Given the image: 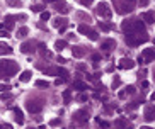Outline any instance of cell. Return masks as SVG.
<instances>
[{
    "label": "cell",
    "mask_w": 155,
    "mask_h": 129,
    "mask_svg": "<svg viewBox=\"0 0 155 129\" xmlns=\"http://www.w3.org/2000/svg\"><path fill=\"white\" fill-rule=\"evenodd\" d=\"M17 72V63L16 61H0V75L12 76Z\"/></svg>",
    "instance_id": "cell-1"
},
{
    "label": "cell",
    "mask_w": 155,
    "mask_h": 129,
    "mask_svg": "<svg viewBox=\"0 0 155 129\" xmlns=\"http://www.w3.org/2000/svg\"><path fill=\"white\" fill-rule=\"evenodd\" d=\"M97 14L104 19H109L111 17V9H109V5H107L106 2H101V3L97 5Z\"/></svg>",
    "instance_id": "cell-2"
},
{
    "label": "cell",
    "mask_w": 155,
    "mask_h": 129,
    "mask_svg": "<svg viewBox=\"0 0 155 129\" xmlns=\"http://www.w3.org/2000/svg\"><path fill=\"white\" fill-rule=\"evenodd\" d=\"M78 32H82V34L89 36V39H92V41H97V32H96V31H92V29H90L89 26H85V24L78 26Z\"/></svg>",
    "instance_id": "cell-3"
},
{
    "label": "cell",
    "mask_w": 155,
    "mask_h": 129,
    "mask_svg": "<svg viewBox=\"0 0 155 129\" xmlns=\"http://www.w3.org/2000/svg\"><path fill=\"white\" fill-rule=\"evenodd\" d=\"M73 119L80 122V124H84V122H87L89 121V111L87 109H82V111H77L73 114Z\"/></svg>",
    "instance_id": "cell-4"
},
{
    "label": "cell",
    "mask_w": 155,
    "mask_h": 129,
    "mask_svg": "<svg viewBox=\"0 0 155 129\" xmlns=\"http://www.w3.org/2000/svg\"><path fill=\"white\" fill-rule=\"evenodd\" d=\"M140 56L143 58V61H145V63L154 61V59H155V48H145V49H143V53H141Z\"/></svg>",
    "instance_id": "cell-5"
},
{
    "label": "cell",
    "mask_w": 155,
    "mask_h": 129,
    "mask_svg": "<svg viewBox=\"0 0 155 129\" xmlns=\"http://www.w3.org/2000/svg\"><path fill=\"white\" fill-rule=\"evenodd\" d=\"M41 107H43V102H38V100H27V111L31 112V114H36V112L41 111Z\"/></svg>",
    "instance_id": "cell-6"
},
{
    "label": "cell",
    "mask_w": 155,
    "mask_h": 129,
    "mask_svg": "<svg viewBox=\"0 0 155 129\" xmlns=\"http://www.w3.org/2000/svg\"><path fill=\"white\" fill-rule=\"evenodd\" d=\"M113 48H116V41H114V39H106V41H102V44H101V49H102L104 53H109Z\"/></svg>",
    "instance_id": "cell-7"
},
{
    "label": "cell",
    "mask_w": 155,
    "mask_h": 129,
    "mask_svg": "<svg viewBox=\"0 0 155 129\" xmlns=\"http://www.w3.org/2000/svg\"><path fill=\"white\" fill-rule=\"evenodd\" d=\"M133 66H135V61H133V59H130V58L119 59V68H123V70H131Z\"/></svg>",
    "instance_id": "cell-8"
},
{
    "label": "cell",
    "mask_w": 155,
    "mask_h": 129,
    "mask_svg": "<svg viewBox=\"0 0 155 129\" xmlns=\"http://www.w3.org/2000/svg\"><path fill=\"white\" fill-rule=\"evenodd\" d=\"M34 46H36V44H34L33 41H27V43H24V44L20 46V51H22L24 55H29V53H33V51L36 49Z\"/></svg>",
    "instance_id": "cell-9"
},
{
    "label": "cell",
    "mask_w": 155,
    "mask_h": 129,
    "mask_svg": "<svg viewBox=\"0 0 155 129\" xmlns=\"http://www.w3.org/2000/svg\"><path fill=\"white\" fill-rule=\"evenodd\" d=\"M145 119L147 121H155V105H150L145 109Z\"/></svg>",
    "instance_id": "cell-10"
},
{
    "label": "cell",
    "mask_w": 155,
    "mask_h": 129,
    "mask_svg": "<svg viewBox=\"0 0 155 129\" xmlns=\"http://www.w3.org/2000/svg\"><path fill=\"white\" fill-rule=\"evenodd\" d=\"M67 24H68V20H67L65 17H56L55 20H53V26H55V27H58V29L67 27Z\"/></svg>",
    "instance_id": "cell-11"
},
{
    "label": "cell",
    "mask_w": 155,
    "mask_h": 129,
    "mask_svg": "<svg viewBox=\"0 0 155 129\" xmlns=\"http://www.w3.org/2000/svg\"><path fill=\"white\" fill-rule=\"evenodd\" d=\"M72 53H73L75 58H82V56L85 55V48H84V46H77V48H73Z\"/></svg>",
    "instance_id": "cell-12"
},
{
    "label": "cell",
    "mask_w": 155,
    "mask_h": 129,
    "mask_svg": "<svg viewBox=\"0 0 155 129\" xmlns=\"http://www.w3.org/2000/svg\"><path fill=\"white\" fill-rule=\"evenodd\" d=\"M73 88H75V90H78V92H84V90H85V88H89V87H87L84 82L77 80V82H73Z\"/></svg>",
    "instance_id": "cell-13"
},
{
    "label": "cell",
    "mask_w": 155,
    "mask_h": 129,
    "mask_svg": "<svg viewBox=\"0 0 155 129\" xmlns=\"http://www.w3.org/2000/svg\"><path fill=\"white\" fill-rule=\"evenodd\" d=\"M14 114H16V122H19V124H22V122H24V115H22V112H20V109H17V107H14Z\"/></svg>",
    "instance_id": "cell-14"
},
{
    "label": "cell",
    "mask_w": 155,
    "mask_h": 129,
    "mask_svg": "<svg viewBox=\"0 0 155 129\" xmlns=\"http://www.w3.org/2000/svg\"><path fill=\"white\" fill-rule=\"evenodd\" d=\"M143 20L148 22V24H152V22L155 20V14L154 12H145V14H143Z\"/></svg>",
    "instance_id": "cell-15"
},
{
    "label": "cell",
    "mask_w": 155,
    "mask_h": 129,
    "mask_svg": "<svg viewBox=\"0 0 155 129\" xmlns=\"http://www.w3.org/2000/svg\"><path fill=\"white\" fill-rule=\"evenodd\" d=\"M0 53L3 55H12V48L9 44H0Z\"/></svg>",
    "instance_id": "cell-16"
},
{
    "label": "cell",
    "mask_w": 155,
    "mask_h": 129,
    "mask_svg": "<svg viewBox=\"0 0 155 129\" xmlns=\"http://www.w3.org/2000/svg\"><path fill=\"white\" fill-rule=\"evenodd\" d=\"M55 48H56V51H61V49H65V48H67V41H63V39H61V41H56V43H55Z\"/></svg>",
    "instance_id": "cell-17"
},
{
    "label": "cell",
    "mask_w": 155,
    "mask_h": 129,
    "mask_svg": "<svg viewBox=\"0 0 155 129\" xmlns=\"http://www.w3.org/2000/svg\"><path fill=\"white\" fill-rule=\"evenodd\" d=\"M31 72H27V70H26V72H22V75H20V82H29V80H31Z\"/></svg>",
    "instance_id": "cell-18"
},
{
    "label": "cell",
    "mask_w": 155,
    "mask_h": 129,
    "mask_svg": "<svg viewBox=\"0 0 155 129\" xmlns=\"http://www.w3.org/2000/svg\"><path fill=\"white\" fill-rule=\"evenodd\" d=\"M116 126H118V128H123V129H130V124H128L124 119H119V121H116Z\"/></svg>",
    "instance_id": "cell-19"
},
{
    "label": "cell",
    "mask_w": 155,
    "mask_h": 129,
    "mask_svg": "<svg viewBox=\"0 0 155 129\" xmlns=\"http://www.w3.org/2000/svg\"><path fill=\"white\" fill-rule=\"evenodd\" d=\"M27 32H29L27 27H20L19 31H17V37H26V36H27Z\"/></svg>",
    "instance_id": "cell-20"
},
{
    "label": "cell",
    "mask_w": 155,
    "mask_h": 129,
    "mask_svg": "<svg viewBox=\"0 0 155 129\" xmlns=\"http://www.w3.org/2000/svg\"><path fill=\"white\" fill-rule=\"evenodd\" d=\"M36 87H39V88H48V87H50V83H48V82H44V80H38V82H36Z\"/></svg>",
    "instance_id": "cell-21"
},
{
    "label": "cell",
    "mask_w": 155,
    "mask_h": 129,
    "mask_svg": "<svg viewBox=\"0 0 155 129\" xmlns=\"http://www.w3.org/2000/svg\"><path fill=\"white\" fill-rule=\"evenodd\" d=\"M9 90H10V85H9V83H0V92H9Z\"/></svg>",
    "instance_id": "cell-22"
},
{
    "label": "cell",
    "mask_w": 155,
    "mask_h": 129,
    "mask_svg": "<svg viewBox=\"0 0 155 129\" xmlns=\"http://www.w3.org/2000/svg\"><path fill=\"white\" fill-rule=\"evenodd\" d=\"M7 5H10V7H20V2L19 0H7Z\"/></svg>",
    "instance_id": "cell-23"
},
{
    "label": "cell",
    "mask_w": 155,
    "mask_h": 129,
    "mask_svg": "<svg viewBox=\"0 0 155 129\" xmlns=\"http://www.w3.org/2000/svg\"><path fill=\"white\" fill-rule=\"evenodd\" d=\"M63 99H65V102H70V100H72V93H70V90H65V92H63Z\"/></svg>",
    "instance_id": "cell-24"
},
{
    "label": "cell",
    "mask_w": 155,
    "mask_h": 129,
    "mask_svg": "<svg viewBox=\"0 0 155 129\" xmlns=\"http://www.w3.org/2000/svg\"><path fill=\"white\" fill-rule=\"evenodd\" d=\"M31 10H33V12H43V5H41V3H36V5L31 7Z\"/></svg>",
    "instance_id": "cell-25"
},
{
    "label": "cell",
    "mask_w": 155,
    "mask_h": 129,
    "mask_svg": "<svg viewBox=\"0 0 155 129\" xmlns=\"http://www.w3.org/2000/svg\"><path fill=\"white\" fill-rule=\"evenodd\" d=\"M97 122H99V126H101V128H104V129H109V126H111L109 122H106V121H101V119H97Z\"/></svg>",
    "instance_id": "cell-26"
},
{
    "label": "cell",
    "mask_w": 155,
    "mask_h": 129,
    "mask_svg": "<svg viewBox=\"0 0 155 129\" xmlns=\"http://www.w3.org/2000/svg\"><path fill=\"white\" fill-rule=\"evenodd\" d=\"M56 9H58V12H61V14H68V10H70V9H68V7H67V5H61V7H56Z\"/></svg>",
    "instance_id": "cell-27"
},
{
    "label": "cell",
    "mask_w": 155,
    "mask_h": 129,
    "mask_svg": "<svg viewBox=\"0 0 155 129\" xmlns=\"http://www.w3.org/2000/svg\"><path fill=\"white\" fill-rule=\"evenodd\" d=\"M58 75H61V78H65V80H67L68 72H67V70H63V68H58Z\"/></svg>",
    "instance_id": "cell-28"
},
{
    "label": "cell",
    "mask_w": 155,
    "mask_h": 129,
    "mask_svg": "<svg viewBox=\"0 0 155 129\" xmlns=\"http://www.w3.org/2000/svg\"><path fill=\"white\" fill-rule=\"evenodd\" d=\"M44 73H51V75H58V68H48V70H44Z\"/></svg>",
    "instance_id": "cell-29"
},
{
    "label": "cell",
    "mask_w": 155,
    "mask_h": 129,
    "mask_svg": "<svg viewBox=\"0 0 155 129\" xmlns=\"http://www.w3.org/2000/svg\"><path fill=\"white\" fill-rule=\"evenodd\" d=\"M101 29L102 31H109V29H113V24H101Z\"/></svg>",
    "instance_id": "cell-30"
},
{
    "label": "cell",
    "mask_w": 155,
    "mask_h": 129,
    "mask_svg": "<svg viewBox=\"0 0 155 129\" xmlns=\"http://www.w3.org/2000/svg\"><path fill=\"white\" fill-rule=\"evenodd\" d=\"M124 92H126V93H135L136 90H135V87H133V85H128V87H126V90H124Z\"/></svg>",
    "instance_id": "cell-31"
},
{
    "label": "cell",
    "mask_w": 155,
    "mask_h": 129,
    "mask_svg": "<svg viewBox=\"0 0 155 129\" xmlns=\"http://www.w3.org/2000/svg\"><path fill=\"white\" fill-rule=\"evenodd\" d=\"M138 107V102H133V104H130L128 107H126V111H133V109H136Z\"/></svg>",
    "instance_id": "cell-32"
},
{
    "label": "cell",
    "mask_w": 155,
    "mask_h": 129,
    "mask_svg": "<svg viewBox=\"0 0 155 129\" xmlns=\"http://www.w3.org/2000/svg\"><path fill=\"white\" fill-rule=\"evenodd\" d=\"M50 19V12H41V20H48Z\"/></svg>",
    "instance_id": "cell-33"
},
{
    "label": "cell",
    "mask_w": 155,
    "mask_h": 129,
    "mask_svg": "<svg viewBox=\"0 0 155 129\" xmlns=\"http://www.w3.org/2000/svg\"><path fill=\"white\" fill-rule=\"evenodd\" d=\"M9 31H5V29H0V37H9Z\"/></svg>",
    "instance_id": "cell-34"
},
{
    "label": "cell",
    "mask_w": 155,
    "mask_h": 129,
    "mask_svg": "<svg viewBox=\"0 0 155 129\" xmlns=\"http://www.w3.org/2000/svg\"><path fill=\"white\" fill-rule=\"evenodd\" d=\"M10 99H12L10 93H3V95H2V100H10Z\"/></svg>",
    "instance_id": "cell-35"
},
{
    "label": "cell",
    "mask_w": 155,
    "mask_h": 129,
    "mask_svg": "<svg viewBox=\"0 0 155 129\" xmlns=\"http://www.w3.org/2000/svg\"><path fill=\"white\" fill-rule=\"evenodd\" d=\"M60 124V119H53V121H50V126H58Z\"/></svg>",
    "instance_id": "cell-36"
},
{
    "label": "cell",
    "mask_w": 155,
    "mask_h": 129,
    "mask_svg": "<svg viewBox=\"0 0 155 129\" xmlns=\"http://www.w3.org/2000/svg\"><path fill=\"white\" fill-rule=\"evenodd\" d=\"M99 59H101V55H92V61H94V63H97Z\"/></svg>",
    "instance_id": "cell-37"
},
{
    "label": "cell",
    "mask_w": 155,
    "mask_h": 129,
    "mask_svg": "<svg viewBox=\"0 0 155 129\" xmlns=\"http://www.w3.org/2000/svg\"><path fill=\"white\" fill-rule=\"evenodd\" d=\"M0 129H12V126H10V124H2Z\"/></svg>",
    "instance_id": "cell-38"
},
{
    "label": "cell",
    "mask_w": 155,
    "mask_h": 129,
    "mask_svg": "<svg viewBox=\"0 0 155 129\" xmlns=\"http://www.w3.org/2000/svg\"><path fill=\"white\" fill-rule=\"evenodd\" d=\"M121 82H119V78H114V82H113V87H118Z\"/></svg>",
    "instance_id": "cell-39"
},
{
    "label": "cell",
    "mask_w": 155,
    "mask_h": 129,
    "mask_svg": "<svg viewBox=\"0 0 155 129\" xmlns=\"http://www.w3.org/2000/svg\"><path fill=\"white\" fill-rule=\"evenodd\" d=\"M141 88L147 90V88H148V82H143V83H141Z\"/></svg>",
    "instance_id": "cell-40"
},
{
    "label": "cell",
    "mask_w": 155,
    "mask_h": 129,
    "mask_svg": "<svg viewBox=\"0 0 155 129\" xmlns=\"http://www.w3.org/2000/svg\"><path fill=\"white\" fill-rule=\"evenodd\" d=\"M78 100H80V102H85V100H87V97H85V95H78Z\"/></svg>",
    "instance_id": "cell-41"
},
{
    "label": "cell",
    "mask_w": 155,
    "mask_h": 129,
    "mask_svg": "<svg viewBox=\"0 0 155 129\" xmlns=\"http://www.w3.org/2000/svg\"><path fill=\"white\" fill-rule=\"evenodd\" d=\"M58 61H60V65H65V63H67V59H65V58H61V56L58 58Z\"/></svg>",
    "instance_id": "cell-42"
},
{
    "label": "cell",
    "mask_w": 155,
    "mask_h": 129,
    "mask_svg": "<svg viewBox=\"0 0 155 129\" xmlns=\"http://www.w3.org/2000/svg\"><path fill=\"white\" fill-rule=\"evenodd\" d=\"M126 97V92H119V99H124Z\"/></svg>",
    "instance_id": "cell-43"
},
{
    "label": "cell",
    "mask_w": 155,
    "mask_h": 129,
    "mask_svg": "<svg viewBox=\"0 0 155 129\" xmlns=\"http://www.w3.org/2000/svg\"><path fill=\"white\" fill-rule=\"evenodd\" d=\"M148 3V0H140V5H147Z\"/></svg>",
    "instance_id": "cell-44"
},
{
    "label": "cell",
    "mask_w": 155,
    "mask_h": 129,
    "mask_svg": "<svg viewBox=\"0 0 155 129\" xmlns=\"http://www.w3.org/2000/svg\"><path fill=\"white\" fill-rule=\"evenodd\" d=\"M141 129H152V128H148V126H143V128H141Z\"/></svg>",
    "instance_id": "cell-45"
},
{
    "label": "cell",
    "mask_w": 155,
    "mask_h": 129,
    "mask_svg": "<svg viewBox=\"0 0 155 129\" xmlns=\"http://www.w3.org/2000/svg\"><path fill=\"white\" fill-rule=\"evenodd\" d=\"M150 99H152V100H155V93H154V95H152V97H150Z\"/></svg>",
    "instance_id": "cell-46"
},
{
    "label": "cell",
    "mask_w": 155,
    "mask_h": 129,
    "mask_svg": "<svg viewBox=\"0 0 155 129\" xmlns=\"http://www.w3.org/2000/svg\"><path fill=\"white\" fill-rule=\"evenodd\" d=\"M46 2H58V0H46Z\"/></svg>",
    "instance_id": "cell-47"
},
{
    "label": "cell",
    "mask_w": 155,
    "mask_h": 129,
    "mask_svg": "<svg viewBox=\"0 0 155 129\" xmlns=\"http://www.w3.org/2000/svg\"><path fill=\"white\" fill-rule=\"evenodd\" d=\"M154 44H155V41H154Z\"/></svg>",
    "instance_id": "cell-48"
},
{
    "label": "cell",
    "mask_w": 155,
    "mask_h": 129,
    "mask_svg": "<svg viewBox=\"0 0 155 129\" xmlns=\"http://www.w3.org/2000/svg\"><path fill=\"white\" fill-rule=\"evenodd\" d=\"M29 129H33V128H29Z\"/></svg>",
    "instance_id": "cell-49"
}]
</instances>
